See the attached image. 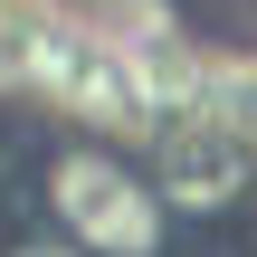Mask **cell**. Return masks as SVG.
<instances>
[{
	"mask_svg": "<svg viewBox=\"0 0 257 257\" xmlns=\"http://www.w3.org/2000/svg\"><path fill=\"white\" fill-rule=\"evenodd\" d=\"M29 191H38V229H57L86 257H181L172 191L95 134H48L29 162Z\"/></svg>",
	"mask_w": 257,
	"mask_h": 257,
	"instance_id": "cell-1",
	"label": "cell"
},
{
	"mask_svg": "<svg viewBox=\"0 0 257 257\" xmlns=\"http://www.w3.org/2000/svg\"><path fill=\"white\" fill-rule=\"evenodd\" d=\"M0 257H86V248H67L57 229H19V238H0Z\"/></svg>",
	"mask_w": 257,
	"mask_h": 257,
	"instance_id": "cell-2",
	"label": "cell"
},
{
	"mask_svg": "<svg viewBox=\"0 0 257 257\" xmlns=\"http://www.w3.org/2000/svg\"><path fill=\"white\" fill-rule=\"evenodd\" d=\"M181 257H229V248H181Z\"/></svg>",
	"mask_w": 257,
	"mask_h": 257,
	"instance_id": "cell-3",
	"label": "cell"
}]
</instances>
